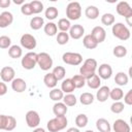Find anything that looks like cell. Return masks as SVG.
Listing matches in <instances>:
<instances>
[{
  "label": "cell",
  "instance_id": "39",
  "mask_svg": "<svg viewBox=\"0 0 132 132\" xmlns=\"http://www.w3.org/2000/svg\"><path fill=\"white\" fill-rule=\"evenodd\" d=\"M30 5H31V8H32V11L33 13L37 14V13H40L42 10H43V3L39 0H33L31 2H29Z\"/></svg>",
  "mask_w": 132,
  "mask_h": 132
},
{
  "label": "cell",
  "instance_id": "47",
  "mask_svg": "<svg viewBox=\"0 0 132 132\" xmlns=\"http://www.w3.org/2000/svg\"><path fill=\"white\" fill-rule=\"evenodd\" d=\"M124 102L127 105H132V90H129L124 95Z\"/></svg>",
  "mask_w": 132,
  "mask_h": 132
},
{
  "label": "cell",
  "instance_id": "54",
  "mask_svg": "<svg viewBox=\"0 0 132 132\" xmlns=\"http://www.w3.org/2000/svg\"><path fill=\"white\" fill-rule=\"evenodd\" d=\"M85 132H94L93 130H87V131H85Z\"/></svg>",
  "mask_w": 132,
  "mask_h": 132
},
{
  "label": "cell",
  "instance_id": "10",
  "mask_svg": "<svg viewBox=\"0 0 132 132\" xmlns=\"http://www.w3.org/2000/svg\"><path fill=\"white\" fill-rule=\"evenodd\" d=\"M20 42H21V45L27 50H34L37 45L36 38L33 35L28 34V33H25L22 35Z\"/></svg>",
  "mask_w": 132,
  "mask_h": 132
},
{
  "label": "cell",
  "instance_id": "41",
  "mask_svg": "<svg viewBox=\"0 0 132 132\" xmlns=\"http://www.w3.org/2000/svg\"><path fill=\"white\" fill-rule=\"evenodd\" d=\"M114 20H116L114 19V15L112 13H109V12L104 13L101 16V23L103 25H105V26H111V25H113L114 24Z\"/></svg>",
  "mask_w": 132,
  "mask_h": 132
},
{
  "label": "cell",
  "instance_id": "24",
  "mask_svg": "<svg viewBox=\"0 0 132 132\" xmlns=\"http://www.w3.org/2000/svg\"><path fill=\"white\" fill-rule=\"evenodd\" d=\"M85 14L90 20H96L99 16V8L94 5H89L85 10Z\"/></svg>",
  "mask_w": 132,
  "mask_h": 132
},
{
  "label": "cell",
  "instance_id": "53",
  "mask_svg": "<svg viewBox=\"0 0 132 132\" xmlns=\"http://www.w3.org/2000/svg\"><path fill=\"white\" fill-rule=\"evenodd\" d=\"M13 3L14 4H21V5H23L25 2H24V0H13Z\"/></svg>",
  "mask_w": 132,
  "mask_h": 132
},
{
  "label": "cell",
  "instance_id": "30",
  "mask_svg": "<svg viewBox=\"0 0 132 132\" xmlns=\"http://www.w3.org/2000/svg\"><path fill=\"white\" fill-rule=\"evenodd\" d=\"M44 26V20L41 16H33L30 21V27L33 30H39Z\"/></svg>",
  "mask_w": 132,
  "mask_h": 132
},
{
  "label": "cell",
  "instance_id": "43",
  "mask_svg": "<svg viewBox=\"0 0 132 132\" xmlns=\"http://www.w3.org/2000/svg\"><path fill=\"white\" fill-rule=\"evenodd\" d=\"M125 108V105L123 102L121 101H114L111 105H110V110L113 113H121Z\"/></svg>",
  "mask_w": 132,
  "mask_h": 132
},
{
  "label": "cell",
  "instance_id": "33",
  "mask_svg": "<svg viewBox=\"0 0 132 132\" xmlns=\"http://www.w3.org/2000/svg\"><path fill=\"white\" fill-rule=\"evenodd\" d=\"M109 97L113 101H120L124 97V91L121 88H113L109 92Z\"/></svg>",
  "mask_w": 132,
  "mask_h": 132
},
{
  "label": "cell",
  "instance_id": "16",
  "mask_svg": "<svg viewBox=\"0 0 132 132\" xmlns=\"http://www.w3.org/2000/svg\"><path fill=\"white\" fill-rule=\"evenodd\" d=\"M13 22V15L9 11H3L0 13V28H6Z\"/></svg>",
  "mask_w": 132,
  "mask_h": 132
},
{
  "label": "cell",
  "instance_id": "4",
  "mask_svg": "<svg viewBox=\"0 0 132 132\" xmlns=\"http://www.w3.org/2000/svg\"><path fill=\"white\" fill-rule=\"evenodd\" d=\"M81 15V6L78 2H70L66 6V16L69 21H77Z\"/></svg>",
  "mask_w": 132,
  "mask_h": 132
},
{
  "label": "cell",
  "instance_id": "2",
  "mask_svg": "<svg viewBox=\"0 0 132 132\" xmlns=\"http://www.w3.org/2000/svg\"><path fill=\"white\" fill-rule=\"evenodd\" d=\"M67 123H68V121H67L66 116L55 117L54 119H52L47 122L46 128L50 132H59L66 128Z\"/></svg>",
  "mask_w": 132,
  "mask_h": 132
},
{
  "label": "cell",
  "instance_id": "37",
  "mask_svg": "<svg viewBox=\"0 0 132 132\" xmlns=\"http://www.w3.org/2000/svg\"><path fill=\"white\" fill-rule=\"evenodd\" d=\"M127 53H128V51H127L126 46H124V45H117L112 50V54L117 58H124L127 55Z\"/></svg>",
  "mask_w": 132,
  "mask_h": 132
},
{
  "label": "cell",
  "instance_id": "48",
  "mask_svg": "<svg viewBox=\"0 0 132 132\" xmlns=\"http://www.w3.org/2000/svg\"><path fill=\"white\" fill-rule=\"evenodd\" d=\"M7 117L8 116H6V114H0V130H5L6 129Z\"/></svg>",
  "mask_w": 132,
  "mask_h": 132
},
{
  "label": "cell",
  "instance_id": "25",
  "mask_svg": "<svg viewBox=\"0 0 132 132\" xmlns=\"http://www.w3.org/2000/svg\"><path fill=\"white\" fill-rule=\"evenodd\" d=\"M114 81H116V84H117L118 86L124 87V86H126V85L128 84V81H129V76H128L125 72L120 71V72H118V73L116 74V76H114Z\"/></svg>",
  "mask_w": 132,
  "mask_h": 132
},
{
  "label": "cell",
  "instance_id": "31",
  "mask_svg": "<svg viewBox=\"0 0 132 132\" xmlns=\"http://www.w3.org/2000/svg\"><path fill=\"white\" fill-rule=\"evenodd\" d=\"M94 95L92 93H89V92H85L80 95L79 97V102L82 104V105H90L94 102Z\"/></svg>",
  "mask_w": 132,
  "mask_h": 132
},
{
  "label": "cell",
  "instance_id": "46",
  "mask_svg": "<svg viewBox=\"0 0 132 132\" xmlns=\"http://www.w3.org/2000/svg\"><path fill=\"white\" fill-rule=\"evenodd\" d=\"M21 12L24 15H32L33 11H32L30 3H24L23 5H21Z\"/></svg>",
  "mask_w": 132,
  "mask_h": 132
},
{
  "label": "cell",
  "instance_id": "52",
  "mask_svg": "<svg viewBox=\"0 0 132 132\" xmlns=\"http://www.w3.org/2000/svg\"><path fill=\"white\" fill-rule=\"evenodd\" d=\"M33 132H45V130L43 128H40V127H37L33 130Z\"/></svg>",
  "mask_w": 132,
  "mask_h": 132
},
{
  "label": "cell",
  "instance_id": "50",
  "mask_svg": "<svg viewBox=\"0 0 132 132\" xmlns=\"http://www.w3.org/2000/svg\"><path fill=\"white\" fill-rule=\"evenodd\" d=\"M11 1L10 0H0V7L2 8H7L10 5Z\"/></svg>",
  "mask_w": 132,
  "mask_h": 132
},
{
  "label": "cell",
  "instance_id": "35",
  "mask_svg": "<svg viewBox=\"0 0 132 132\" xmlns=\"http://www.w3.org/2000/svg\"><path fill=\"white\" fill-rule=\"evenodd\" d=\"M52 73L54 74V76L56 77L57 80H62V79H64V77L66 75V70L63 66H56Z\"/></svg>",
  "mask_w": 132,
  "mask_h": 132
},
{
  "label": "cell",
  "instance_id": "38",
  "mask_svg": "<svg viewBox=\"0 0 132 132\" xmlns=\"http://www.w3.org/2000/svg\"><path fill=\"white\" fill-rule=\"evenodd\" d=\"M72 81H73V85L75 87V89H80L82 88L85 85H86V78L82 77L80 74H76V75H73L71 77Z\"/></svg>",
  "mask_w": 132,
  "mask_h": 132
},
{
  "label": "cell",
  "instance_id": "29",
  "mask_svg": "<svg viewBox=\"0 0 132 132\" xmlns=\"http://www.w3.org/2000/svg\"><path fill=\"white\" fill-rule=\"evenodd\" d=\"M64 97V93L62 92L61 89H58V88H54L50 91V98L53 100V101H56V102H60Z\"/></svg>",
  "mask_w": 132,
  "mask_h": 132
},
{
  "label": "cell",
  "instance_id": "34",
  "mask_svg": "<svg viewBox=\"0 0 132 132\" xmlns=\"http://www.w3.org/2000/svg\"><path fill=\"white\" fill-rule=\"evenodd\" d=\"M58 14H59L58 8L55 7V6H50V7H47L46 10H45V12H44L45 18H46L47 20H50V21H53V20L57 19Z\"/></svg>",
  "mask_w": 132,
  "mask_h": 132
},
{
  "label": "cell",
  "instance_id": "5",
  "mask_svg": "<svg viewBox=\"0 0 132 132\" xmlns=\"http://www.w3.org/2000/svg\"><path fill=\"white\" fill-rule=\"evenodd\" d=\"M53 59L47 53H39L37 54V65L43 71H47L53 67Z\"/></svg>",
  "mask_w": 132,
  "mask_h": 132
},
{
  "label": "cell",
  "instance_id": "32",
  "mask_svg": "<svg viewBox=\"0 0 132 132\" xmlns=\"http://www.w3.org/2000/svg\"><path fill=\"white\" fill-rule=\"evenodd\" d=\"M57 27L60 30V32H67V31H69V29L71 27V24H70L69 20H67L66 18H63V19H60L58 21Z\"/></svg>",
  "mask_w": 132,
  "mask_h": 132
},
{
  "label": "cell",
  "instance_id": "28",
  "mask_svg": "<svg viewBox=\"0 0 132 132\" xmlns=\"http://www.w3.org/2000/svg\"><path fill=\"white\" fill-rule=\"evenodd\" d=\"M8 55L10 58L12 59H18V58H21L22 55H23V50L20 45H11L9 48H8Z\"/></svg>",
  "mask_w": 132,
  "mask_h": 132
},
{
  "label": "cell",
  "instance_id": "20",
  "mask_svg": "<svg viewBox=\"0 0 132 132\" xmlns=\"http://www.w3.org/2000/svg\"><path fill=\"white\" fill-rule=\"evenodd\" d=\"M68 108L67 106L63 103V102H56L53 106V112L56 117H61V116H65L67 112Z\"/></svg>",
  "mask_w": 132,
  "mask_h": 132
},
{
  "label": "cell",
  "instance_id": "27",
  "mask_svg": "<svg viewBox=\"0 0 132 132\" xmlns=\"http://www.w3.org/2000/svg\"><path fill=\"white\" fill-rule=\"evenodd\" d=\"M43 30L47 36H54L58 32V27H57V24H55L54 22H48V23L44 24Z\"/></svg>",
  "mask_w": 132,
  "mask_h": 132
},
{
  "label": "cell",
  "instance_id": "21",
  "mask_svg": "<svg viewBox=\"0 0 132 132\" xmlns=\"http://www.w3.org/2000/svg\"><path fill=\"white\" fill-rule=\"evenodd\" d=\"M61 90L63 93L65 94H71L74 90H75V87L73 85V81L71 78H66V79H63L62 84H61Z\"/></svg>",
  "mask_w": 132,
  "mask_h": 132
},
{
  "label": "cell",
  "instance_id": "6",
  "mask_svg": "<svg viewBox=\"0 0 132 132\" xmlns=\"http://www.w3.org/2000/svg\"><path fill=\"white\" fill-rule=\"evenodd\" d=\"M21 64L24 69L31 70L34 69V67L37 65V54L34 52H29L27 53L21 61Z\"/></svg>",
  "mask_w": 132,
  "mask_h": 132
},
{
  "label": "cell",
  "instance_id": "1",
  "mask_svg": "<svg viewBox=\"0 0 132 132\" xmlns=\"http://www.w3.org/2000/svg\"><path fill=\"white\" fill-rule=\"evenodd\" d=\"M97 66H98L97 61L93 58H89V59L85 60L82 66H80L79 74L87 79V78H89L95 74V71L97 70Z\"/></svg>",
  "mask_w": 132,
  "mask_h": 132
},
{
  "label": "cell",
  "instance_id": "9",
  "mask_svg": "<svg viewBox=\"0 0 132 132\" xmlns=\"http://www.w3.org/2000/svg\"><path fill=\"white\" fill-rule=\"evenodd\" d=\"M25 119H26V123L28 127L30 128H37L38 125L40 124V116L35 110H29L26 113Z\"/></svg>",
  "mask_w": 132,
  "mask_h": 132
},
{
  "label": "cell",
  "instance_id": "12",
  "mask_svg": "<svg viewBox=\"0 0 132 132\" xmlns=\"http://www.w3.org/2000/svg\"><path fill=\"white\" fill-rule=\"evenodd\" d=\"M91 35L92 37L96 40L97 43H101L105 40L106 38V31L103 27L101 26H96L92 29V32H91Z\"/></svg>",
  "mask_w": 132,
  "mask_h": 132
},
{
  "label": "cell",
  "instance_id": "7",
  "mask_svg": "<svg viewBox=\"0 0 132 132\" xmlns=\"http://www.w3.org/2000/svg\"><path fill=\"white\" fill-rule=\"evenodd\" d=\"M62 60L65 64L77 66L82 62V56L79 53H72V52H66L62 56Z\"/></svg>",
  "mask_w": 132,
  "mask_h": 132
},
{
  "label": "cell",
  "instance_id": "22",
  "mask_svg": "<svg viewBox=\"0 0 132 132\" xmlns=\"http://www.w3.org/2000/svg\"><path fill=\"white\" fill-rule=\"evenodd\" d=\"M96 127L100 132H110V130H111L109 122L104 118H100L97 120Z\"/></svg>",
  "mask_w": 132,
  "mask_h": 132
},
{
  "label": "cell",
  "instance_id": "23",
  "mask_svg": "<svg viewBox=\"0 0 132 132\" xmlns=\"http://www.w3.org/2000/svg\"><path fill=\"white\" fill-rule=\"evenodd\" d=\"M82 44H84V46H85L86 48H88V50H94V48H96L97 45H98V43H97L96 40L92 37L91 34H87V35L84 36V38H82Z\"/></svg>",
  "mask_w": 132,
  "mask_h": 132
},
{
  "label": "cell",
  "instance_id": "19",
  "mask_svg": "<svg viewBox=\"0 0 132 132\" xmlns=\"http://www.w3.org/2000/svg\"><path fill=\"white\" fill-rule=\"evenodd\" d=\"M86 84L88 85L89 88L93 89V90H97L100 88V85H101V78L95 73L94 75H92L91 77L87 78L86 79Z\"/></svg>",
  "mask_w": 132,
  "mask_h": 132
},
{
  "label": "cell",
  "instance_id": "18",
  "mask_svg": "<svg viewBox=\"0 0 132 132\" xmlns=\"http://www.w3.org/2000/svg\"><path fill=\"white\" fill-rule=\"evenodd\" d=\"M97 93H96V99L99 102H105L108 98H109V92L110 89L107 86H102L99 89H97Z\"/></svg>",
  "mask_w": 132,
  "mask_h": 132
},
{
  "label": "cell",
  "instance_id": "36",
  "mask_svg": "<svg viewBox=\"0 0 132 132\" xmlns=\"http://www.w3.org/2000/svg\"><path fill=\"white\" fill-rule=\"evenodd\" d=\"M89 122V119L88 117L85 114V113H79L76 116L75 118V125L77 126V128H84L87 126Z\"/></svg>",
  "mask_w": 132,
  "mask_h": 132
},
{
  "label": "cell",
  "instance_id": "14",
  "mask_svg": "<svg viewBox=\"0 0 132 132\" xmlns=\"http://www.w3.org/2000/svg\"><path fill=\"white\" fill-rule=\"evenodd\" d=\"M69 37L73 38V39H79L84 36L85 34V28L79 25V24H75V25H72L69 29Z\"/></svg>",
  "mask_w": 132,
  "mask_h": 132
},
{
  "label": "cell",
  "instance_id": "8",
  "mask_svg": "<svg viewBox=\"0 0 132 132\" xmlns=\"http://www.w3.org/2000/svg\"><path fill=\"white\" fill-rule=\"evenodd\" d=\"M116 10L121 16H124L125 19L132 18V8L126 1H120L116 6Z\"/></svg>",
  "mask_w": 132,
  "mask_h": 132
},
{
  "label": "cell",
  "instance_id": "45",
  "mask_svg": "<svg viewBox=\"0 0 132 132\" xmlns=\"http://www.w3.org/2000/svg\"><path fill=\"white\" fill-rule=\"evenodd\" d=\"M16 127V120L14 117L12 116H8L7 117V124H6V129L5 131H12L14 128Z\"/></svg>",
  "mask_w": 132,
  "mask_h": 132
},
{
  "label": "cell",
  "instance_id": "40",
  "mask_svg": "<svg viewBox=\"0 0 132 132\" xmlns=\"http://www.w3.org/2000/svg\"><path fill=\"white\" fill-rule=\"evenodd\" d=\"M63 103L66 105V106H74L75 104H76V102H77V100H76V97L71 93V94H66V95H64V97H63Z\"/></svg>",
  "mask_w": 132,
  "mask_h": 132
},
{
  "label": "cell",
  "instance_id": "42",
  "mask_svg": "<svg viewBox=\"0 0 132 132\" xmlns=\"http://www.w3.org/2000/svg\"><path fill=\"white\" fill-rule=\"evenodd\" d=\"M69 34L67 32H59L57 34V42L60 44V45H64L66 44L68 41H69Z\"/></svg>",
  "mask_w": 132,
  "mask_h": 132
},
{
  "label": "cell",
  "instance_id": "44",
  "mask_svg": "<svg viewBox=\"0 0 132 132\" xmlns=\"http://www.w3.org/2000/svg\"><path fill=\"white\" fill-rule=\"evenodd\" d=\"M11 46V39L6 35L0 36V48H9Z\"/></svg>",
  "mask_w": 132,
  "mask_h": 132
},
{
  "label": "cell",
  "instance_id": "26",
  "mask_svg": "<svg viewBox=\"0 0 132 132\" xmlns=\"http://www.w3.org/2000/svg\"><path fill=\"white\" fill-rule=\"evenodd\" d=\"M43 82H44V85H45L47 88L54 89V88H56V86H57V84H58V80L56 79V77L54 76V74H53L52 72H50V73H46V74L44 75V77H43Z\"/></svg>",
  "mask_w": 132,
  "mask_h": 132
},
{
  "label": "cell",
  "instance_id": "51",
  "mask_svg": "<svg viewBox=\"0 0 132 132\" xmlns=\"http://www.w3.org/2000/svg\"><path fill=\"white\" fill-rule=\"evenodd\" d=\"M66 132H80V131H79V129H78V128H74V127H71V128L67 129V130H66Z\"/></svg>",
  "mask_w": 132,
  "mask_h": 132
},
{
  "label": "cell",
  "instance_id": "11",
  "mask_svg": "<svg viewBox=\"0 0 132 132\" xmlns=\"http://www.w3.org/2000/svg\"><path fill=\"white\" fill-rule=\"evenodd\" d=\"M15 71L10 66H4L0 71V77L3 82H9L14 79Z\"/></svg>",
  "mask_w": 132,
  "mask_h": 132
},
{
  "label": "cell",
  "instance_id": "13",
  "mask_svg": "<svg viewBox=\"0 0 132 132\" xmlns=\"http://www.w3.org/2000/svg\"><path fill=\"white\" fill-rule=\"evenodd\" d=\"M111 74H112V68H111V66L109 64L103 63V64H101L98 67V74L97 75L100 78H102V79H108V78H110Z\"/></svg>",
  "mask_w": 132,
  "mask_h": 132
},
{
  "label": "cell",
  "instance_id": "17",
  "mask_svg": "<svg viewBox=\"0 0 132 132\" xmlns=\"http://www.w3.org/2000/svg\"><path fill=\"white\" fill-rule=\"evenodd\" d=\"M26 88H27V84L21 77H16L11 81V89L16 93H23L26 90Z\"/></svg>",
  "mask_w": 132,
  "mask_h": 132
},
{
  "label": "cell",
  "instance_id": "15",
  "mask_svg": "<svg viewBox=\"0 0 132 132\" xmlns=\"http://www.w3.org/2000/svg\"><path fill=\"white\" fill-rule=\"evenodd\" d=\"M112 129L114 132H130L131 131L129 124L122 119H118L113 122Z\"/></svg>",
  "mask_w": 132,
  "mask_h": 132
},
{
  "label": "cell",
  "instance_id": "3",
  "mask_svg": "<svg viewBox=\"0 0 132 132\" xmlns=\"http://www.w3.org/2000/svg\"><path fill=\"white\" fill-rule=\"evenodd\" d=\"M112 35L120 40H128L130 38V30L124 23H116L111 28Z\"/></svg>",
  "mask_w": 132,
  "mask_h": 132
},
{
  "label": "cell",
  "instance_id": "49",
  "mask_svg": "<svg viewBox=\"0 0 132 132\" xmlns=\"http://www.w3.org/2000/svg\"><path fill=\"white\" fill-rule=\"evenodd\" d=\"M7 93V86L5 82L0 81V96H3Z\"/></svg>",
  "mask_w": 132,
  "mask_h": 132
}]
</instances>
